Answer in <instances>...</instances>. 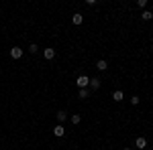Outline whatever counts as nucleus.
<instances>
[{
    "instance_id": "obj_1",
    "label": "nucleus",
    "mask_w": 153,
    "mask_h": 150,
    "mask_svg": "<svg viewBox=\"0 0 153 150\" xmlns=\"http://www.w3.org/2000/svg\"><path fill=\"white\" fill-rule=\"evenodd\" d=\"M76 83H78V87H80V89H86V87H88V83H90V77H86V75H80V77L76 79Z\"/></svg>"
},
{
    "instance_id": "obj_4",
    "label": "nucleus",
    "mask_w": 153,
    "mask_h": 150,
    "mask_svg": "<svg viewBox=\"0 0 153 150\" xmlns=\"http://www.w3.org/2000/svg\"><path fill=\"white\" fill-rule=\"evenodd\" d=\"M53 134H55V136H59V138H61V136H63V134H65V128L61 126V124H57V126L53 128Z\"/></svg>"
},
{
    "instance_id": "obj_5",
    "label": "nucleus",
    "mask_w": 153,
    "mask_h": 150,
    "mask_svg": "<svg viewBox=\"0 0 153 150\" xmlns=\"http://www.w3.org/2000/svg\"><path fill=\"white\" fill-rule=\"evenodd\" d=\"M88 87H90V89H98V87H100V79H98V77H92L90 83H88Z\"/></svg>"
},
{
    "instance_id": "obj_15",
    "label": "nucleus",
    "mask_w": 153,
    "mask_h": 150,
    "mask_svg": "<svg viewBox=\"0 0 153 150\" xmlns=\"http://www.w3.org/2000/svg\"><path fill=\"white\" fill-rule=\"evenodd\" d=\"M123 150H131V148H123Z\"/></svg>"
},
{
    "instance_id": "obj_14",
    "label": "nucleus",
    "mask_w": 153,
    "mask_h": 150,
    "mask_svg": "<svg viewBox=\"0 0 153 150\" xmlns=\"http://www.w3.org/2000/svg\"><path fill=\"white\" fill-rule=\"evenodd\" d=\"M29 51H31V53H33V55H35L37 51H39V47H37V45H35V43H33V45L29 47Z\"/></svg>"
},
{
    "instance_id": "obj_11",
    "label": "nucleus",
    "mask_w": 153,
    "mask_h": 150,
    "mask_svg": "<svg viewBox=\"0 0 153 150\" xmlns=\"http://www.w3.org/2000/svg\"><path fill=\"white\" fill-rule=\"evenodd\" d=\"M141 18H143V20H151V18H153V14H151V12H149V10H143Z\"/></svg>"
},
{
    "instance_id": "obj_10",
    "label": "nucleus",
    "mask_w": 153,
    "mask_h": 150,
    "mask_svg": "<svg viewBox=\"0 0 153 150\" xmlns=\"http://www.w3.org/2000/svg\"><path fill=\"white\" fill-rule=\"evenodd\" d=\"M88 93H90L88 87H86V89H80V91H78V97H80V100H86V97H88Z\"/></svg>"
},
{
    "instance_id": "obj_13",
    "label": "nucleus",
    "mask_w": 153,
    "mask_h": 150,
    "mask_svg": "<svg viewBox=\"0 0 153 150\" xmlns=\"http://www.w3.org/2000/svg\"><path fill=\"white\" fill-rule=\"evenodd\" d=\"M80 122H82V118H80L78 114H74V116H71V124H80Z\"/></svg>"
},
{
    "instance_id": "obj_3",
    "label": "nucleus",
    "mask_w": 153,
    "mask_h": 150,
    "mask_svg": "<svg viewBox=\"0 0 153 150\" xmlns=\"http://www.w3.org/2000/svg\"><path fill=\"white\" fill-rule=\"evenodd\" d=\"M43 57L47 59V61H51V59H55V49H51V47H47V49L43 51Z\"/></svg>"
},
{
    "instance_id": "obj_6",
    "label": "nucleus",
    "mask_w": 153,
    "mask_h": 150,
    "mask_svg": "<svg viewBox=\"0 0 153 150\" xmlns=\"http://www.w3.org/2000/svg\"><path fill=\"white\" fill-rule=\"evenodd\" d=\"M135 146H137V148H141V150H145V148H147V140L143 138V136H141V138H137Z\"/></svg>"
},
{
    "instance_id": "obj_8",
    "label": "nucleus",
    "mask_w": 153,
    "mask_h": 150,
    "mask_svg": "<svg viewBox=\"0 0 153 150\" xmlns=\"http://www.w3.org/2000/svg\"><path fill=\"white\" fill-rule=\"evenodd\" d=\"M96 67H98V71H106V69H108V63H106L104 59H100V61L96 63Z\"/></svg>"
},
{
    "instance_id": "obj_2",
    "label": "nucleus",
    "mask_w": 153,
    "mask_h": 150,
    "mask_svg": "<svg viewBox=\"0 0 153 150\" xmlns=\"http://www.w3.org/2000/svg\"><path fill=\"white\" fill-rule=\"evenodd\" d=\"M10 57L12 59H21L23 57V49H21V47H12L10 49Z\"/></svg>"
},
{
    "instance_id": "obj_7",
    "label": "nucleus",
    "mask_w": 153,
    "mask_h": 150,
    "mask_svg": "<svg viewBox=\"0 0 153 150\" xmlns=\"http://www.w3.org/2000/svg\"><path fill=\"white\" fill-rule=\"evenodd\" d=\"M112 100H114V102H123V100H125V93L120 91V89H117V91L112 93Z\"/></svg>"
},
{
    "instance_id": "obj_9",
    "label": "nucleus",
    "mask_w": 153,
    "mask_h": 150,
    "mask_svg": "<svg viewBox=\"0 0 153 150\" xmlns=\"http://www.w3.org/2000/svg\"><path fill=\"white\" fill-rule=\"evenodd\" d=\"M71 20H74V24H82L84 16H82V14H80V12H76V14H74V18H71Z\"/></svg>"
},
{
    "instance_id": "obj_12",
    "label": "nucleus",
    "mask_w": 153,
    "mask_h": 150,
    "mask_svg": "<svg viewBox=\"0 0 153 150\" xmlns=\"http://www.w3.org/2000/svg\"><path fill=\"white\" fill-rule=\"evenodd\" d=\"M65 118H68L65 112H57V122H59V124H61V122H65Z\"/></svg>"
}]
</instances>
